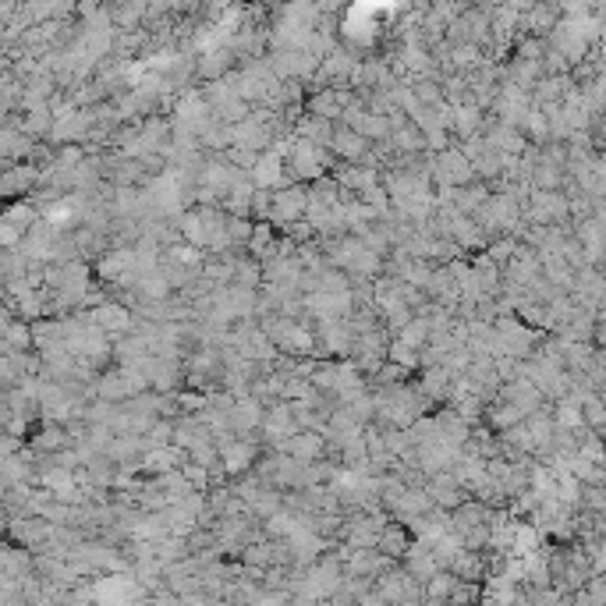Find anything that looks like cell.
I'll return each mask as SVG.
<instances>
[{
    "label": "cell",
    "instance_id": "6da1fadb",
    "mask_svg": "<svg viewBox=\"0 0 606 606\" xmlns=\"http://www.w3.org/2000/svg\"><path fill=\"white\" fill-rule=\"evenodd\" d=\"M252 447L249 443H227L224 447V465H227V472H245L249 468V461H252Z\"/></svg>",
    "mask_w": 606,
    "mask_h": 606
},
{
    "label": "cell",
    "instance_id": "7a4b0ae2",
    "mask_svg": "<svg viewBox=\"0 0 606 606\" xmlns=\"http://www.w3.org/2000/svg\"><path fill=\"white\" fill-rule=\"evenodd\" d=\"M333 149H337V153H344V157H351V160H358L362 149H366V139H362L358 132H337V139H333Z\"/></svg>",
    "mask_w": 606,
    "mask_h": 606
},
{
    "label": "cell",
    "instance_id": "3957f363",
    "mask_svg": "<svg viewBox=\"0 0 606 606\" xmlns=\"http://www.w3.org/2000/svg\"><path fill=\"white\" fill-rule=\"evenodd\" d=\"M294 436V433H291ZM287 450L294 454V458H312V454L319 450V440L312 436V433H301V436H294L291 443H287Z\"/></svg>",
    "mask_w": 606,
    "mask_h": 606
},
{
    "label": "cell",
    "instance_id": "277c9868",
    "mask_svg": "<svg viewBox=\"0 0 606 606\" xmlns=\"http://www.w3.org/2000/svg\"><path fill=\"white\" fill-rule=\"evenodd\" d=\"M231 163H241V167H252L256 157H252V149H231Z\"/></svg>",
    "mask_w": 606,
    "mask_h": 606
},
{
    "label": "cell",
    "instance_id": "5b68a950",
    "mask_svg": "<svg viewBox=\"0 0 606 606\" xmlns=\"http://www.w3.org/2000/svg\"><path fill=\"white\" fill-rule=\"evenodd\" d=\"M582 418H589V426H599V422H603L599 401H589V404H585V411H582Z\"/></svg>",
    "mask_w": 606,
    "mask_h": 606
}]
</instances>
